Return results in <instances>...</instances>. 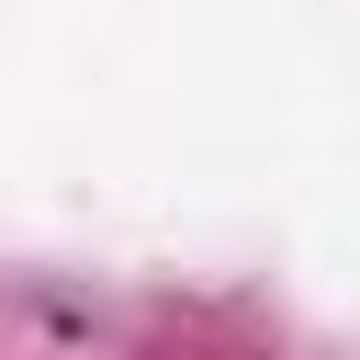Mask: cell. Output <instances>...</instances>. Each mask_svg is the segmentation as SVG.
Wrapping results in <instances>:
<instances>
[]
</instances>
